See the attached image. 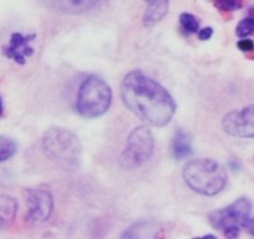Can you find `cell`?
<instances>
[{
  "instance_id": "cell-1",
  "label": "cell",
  "mask_w": 254,
  "mask_h": 239,
  "mask_svg": "<svg viewBox=\"0 0 254 239\" xmlns=\"http://www.w3.org/2000/svg\"><path fill=\"white\" fill-rule=\"evenodd\" d=\"M121 99L133 115L156 127L170 123L177 109L170 92L141 70H132L125 75Z\"/></svg>"
},
{
  "instance_id": "cell-2",
  "label": "cell",
  "mask_w": 254,
  "mask_h": 239,
  "mask_svg": "<svg viewBox=\"0 0 254 239\" xmlns=\"http://www.w3.org/2000/svg\"><path fill=\"white\" fill-rule=\"evenodd\" d=\"M182 176L186 184L202 196L221 193L228 182L226 170L211 158H197L187 162Z\"/></svg>"
},
{
  "instance_id": "cell-3",
  "label": "cell",
  "mask_w": 254,
  "mask_h": 239,
  "mask_svg": "<svg viewBox=\"0 0 254 239\" xmlns=\"http://www.w3.org/2000/svg\"><path fill=\"white\" fill-rule=\"evenodd\" d=\"M41 147L46 157L64 170L74 171L81 165V143L79 137L67 128H49L44 133Z\"/></svg>"
},
{
  "instance_id": "cell-4",
  "label": "cell",
  "mask_w": 254,
  "mask_h": 239,
  "mask_svg": "<svg viewBox=\"0 0 254 239\" xmlns=\"http://www.w3.org/2000/svg\"><path fill=\"white\" fill-rule=\"evenodd\" d=\"M112 102L110 85L96 75L86 77L80 85L76 97V109L86 119H96L109 111Z\"/></svg>"
},
{
  "instance_id": "cell-5",
  "label": "cell",
  "mask_w": 254,
  "mask_h": 239,
  "mask_svg": "<svg viewBox=\"0 0 254 239\" xmlns=\"http://www.w3.org/2000/svg\"><path fill=\"white\" fill-rule=\"evenodd\" d=\"M252 213V202L246 197L236 199L224 208L212 212L208 217L212 228L221 231L227 238H237Z\"/></svg>"
},
{
  "instance_id": "cell-6",
  "label": "cell",
  "mask_w": 254,
  "mask_h": 239,
  "mask_svg": "<svg viewBox=\"0 0 254 239\" xmlns=\"http://www.w3.org/2000/svg\"><path fill=\"white\" fill-rule=\"evenodd\" d=\"M155 137L146 126L133 128L127 137L126 147L122 152L120 162L126 170H135L145 165L153 155Z\"/></svg>"
},
{
  "instance_id": "cell-7",
  "label": "cell",
  "mask_w": 254,
  "mask_h": 239,
  "mask_svg": "<svg viewBox=\"0 0 254 239\" xmlns=\"http://www.w3.org/2000/svg\"><path fill=\"white\" fill-rule=\"evenodd\" d=\"M25 202L28 206L25 219L33 224L45 223L51 217L54 209L53 194L45 188H28L25 191Z\"/></svg>"
},
{
  "instance_id": "cell-8",
  "label": "cell",
  "mask_w": 254,
  "mask_h": 239,
  "mask_svg": "<svg viewBox=\"0 0 254 239\" xmlns=\"http://www.w3.org/2000/svg\"><path fill=\"white\" fill-rule=\"evenodd\" d=\"M222 128L227 135L238 138L254 137V105L231 111L222 120Z\"/></svg>"
},
{
  "instance_id": "cell-9",
  "label": "cell",
  "mask_w": 254,
  "mask_h": 239,
  "mask_svg": "<svg viewBox=\"0 0 254 239\" xmlns=\"http://www.w3.org/2000/svg\"><path fill=\"white\" fill-rule=\"evenodd\" d=\"M36 39L35 34H11L9 44L3 49L4 55L8 59H11L16 64L24 65L26 59L33 56L34 49L31 43Z\"/></svg>"
},
{
  "instance_id": "cell-10",
  "label": "cell",
  "mask_w": 254,
  "mask_h": 239,
  "mask_svg": "<svg viewBox=\"0 0 254 239\" xmlns=\"http://www.w3.org/2000/svg\"><path fill=\"white\" fill-rule=\"evenodd\" d=\"M40 3L55 13L80 15L96 8L100 0H40Z\"/></svg>"
},
{
  "instance_id": "cell-11",
  "label": "cell",
  "mask_w": 254,
  "mask_h": 239,
  "mask_svg": "<svg viewBox=\"0 0 254 239\" xmlns=\"http://www.w3.org/2000/svg\"><path fill=\"white\" fill-rule=\"evenodd\" d=\"M148 3V8L143 14L142 23L145 28H153L160 23L168 13L170 0H145Z\"/></svg>"
},
{
  "instance_id": "cell-12",
  "label": "cell",
  "mask_w": 254,
  "mask_h": 239,
  "mask_svg": "<svg viewBox=\"0 0 254 239\" xmlns=\"http://www.w3.org/2000/svg\"><path fill=\"white\" fill-rule=\"evenodd\" d=\"M193 153L192 147V138L190 133L183 131L182 128H178L175 132L172 138V155L176 160H185Z\"/></svg>"
},
{
  "instance_id": "cell-13",
  "label": "cell",
  "mask_w": 254,
  "mask_h": 239,
  "mask_svg": "<svg viewBox=\"0 0 254 239\" xmlns=\"http://www.w3.org/2000/svg\"><path fill=\"white\" fill-rule=\"evenodd\" d=\"M18 212V203L15 199L6 194H0V231L10 226Z\"/></svg>"
},
{
  "instance_id": "cell-14",
  "label": "cell",
  "mask_w": 254,
  "mask_h": 239,
  "mask_svg": "<svg viewBox=\"0 0 254 239\" xmlns=\"http://www.w3.org/2000/svg\"><path fill=\"white\" fill-rule=\"evenodd\" d=\"M16 150H18V147L13 140L0 136V163L5 162L9 158L13 157Z\"/></svg>"
},
{
  "instance_id": "cell-15",
  "label": "cell",
  "mask_w": 254,
  "mask_h": 239,
  "mask_svg": "<svg viewBox=\"0 0 254 239\" xmlns=\"http://www.w3.org/2000/svg\"><path fill=\"white\" fill-rule=\"evenodd\" d=\"M181 28L188 34H197L199 30V21L194 15L190 13H182L180 15Z\"/></svg>"
},
{
  "instance_id": "cell-16",
  "label": "cell",
  "mask_w": 254,
  "mask_h": 239,
  "mask_svg": "<svg viewBox=\"0 0 254 239\" xmlns=\"http://www.w3.org/2000/svg\"><path fill=\"white\" fill-rule=\"evenodd\" d=\"M214 5L221 13H232L243 6V0H216Z\"/></svg>"
},
{
  "instance_id": "cell-17",
  "label": "cell",
  "mask_w": 254,
  "mask_h": 239,
  "mask_svg": "<svg viewBox=\"0 0 254 239\" xmlns=\"http://www.w3.org/2000/svg\"><path fill=\"white\" fill-rule=\"evenodd\" d=\"M236 34L241 39L254 34V18H246L239 21L236 28Z\"/></svg>"
},
{
  "instance_id": "cell-18",
  "label": "cell",
  "mask_w": 254,
  "mask_h": 239,
  "mask_svg": "<svg viewBox=\"0 0 254 239\" xmlns=\"http://www.w3.org/2000/svg\"><path fill=\"white\" fill-rule=\"evenodd\" d=\"M237 46H238V49L241 51L247 53V55H248V54H252L254 51V41L251 40V39L242 38V40L238 41Z\"/></svg>"
},
{
  "instance_id": "cell-19",
  "label": "cell",
  "mask_w": 254,
  "mask_h": 239,
  "mask_svg": "<svg viewBox=\"0 0 254 239\" xmlns=\"http://www.w3.org/2000/svg\"><path fill=\"white\" fill-rule=\"evenodd\" d=\"M197 34H198L199 40H202V41L209 40V39L212 38V35H213V29H212L211 26H208V28L199 29L198 33H197Z\"/></svg>"
},
{
  "instance_id": "cell-20",
  "label": "cell",
  "mask_w": 254,
  "mask_h": 239,
  "mask_svg": "<svg viewBox=\"0 0 254 239\" xmlns=\"http://www.w3.org/2000/svg\"><path fill=\"white\" fill-rule=\"evenodd\" d=\"M244 231L247 233H249L251 236H254V217H249V219L247 221L246 226H244Z\"/></svg>"
},
{
  "instance_id": "cell-21",
  "label": "cell",
  "mask_w": 254,
  "mask_h": 239,
  "mask_svg": "<svg viewBox=\"0 0 254 239\" xmlns=\"http://www.w3.org/2000/svg\"><path fill=\"white\" fill-rule=\"evenodd\" d=\"M3 115V101H1V97H0V117Z\"/></svg>"
}]
</instances>
